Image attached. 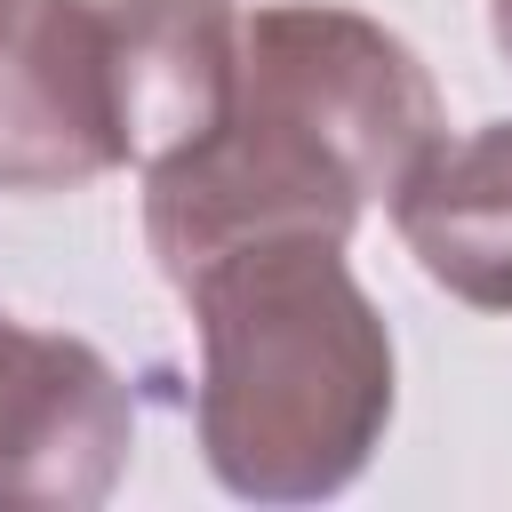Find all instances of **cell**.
<instances>
[{
	"label": "cell",
	"mask_w": 512,
	"mask_h": 512,
	"mask_svg": "<svg viewBox=\"0 0 512 512\" xmlns=\"http://www.w3.org/2000/svg\"><path fill=\"white\" fill-rule=\"evenodd\" d=\"M440 144V96L408 40L360 8L272 0L240 16V88L216 136L144 176V232L184 288L208 256L264 232L344 240Z\"/></svg>",
	"instance_id": "1"
},
{
	"label": "cell",
	"mask_w": 512,
	"mask_h": 512,
	"mask_svg": "<svg viewBox=\"0 0 512 512\" xmlns=\"http://www.w3.org/2000/svg\"><path fill=\"white\" fill-rule=\"evenodd\" d=\"M184 296L200 320L208 472L256 504L336 496L376 456L392 416V336L360 296L344 240H240L208 256Z\"/></svg>",
	"instance_id": "2"
},
{
	"label": "cell",
	"mask_w": 512,
	"mask_h": 512,
	"mask_svg": "<svg viewBox=\"0 0 512 512\" xmlns=\"http://www.w3.org/2000/svg\"><path fill=\"white\" fill-rule=\"evenodd\" d=\"M128 168L104 0H0V192Z\"/></svg>",
	"instance_id": "3"
},
{
	"label": "cell",
	"mask_w": 512,
	"mask_h": 512,
	"mask_svg": "<svg viewBox=\"0 0 512 512\" xmlns=\"http://www.w3.org/2000/svg\"><path fill=\"white\" fill-rule=\"evenodd\" d=\"M136 416L112 360L80 336L0 328V512H88L128 464Z\"/></svg>",
	"instance_id": "4"
},
{
	"label": "cell",
	"mask_w": 512,
	"mask_h": 512,
	"mask_svg": "<svg viewBox=\"0 0 512 512\" xmlns=\"http://www.w3.org/2000/svg\"><path fill=\"white\" fill-rule=\"evenodd\" d=\"M112 96L128 168H160L224 128L240 88V8L232 0H104Z\"/></svg>",
	"instance_id": "5"
},
{
	"label": "cell",
	"mask_w": 512,
	"mask_h": 512,
	"mask_svg": "<svg viewBox=\"0 0 512 512\" xmlns=\"http://www.w3.org/2000/svg\"><path fill=\"white\" fill-rule=\"evenodd\" d=\"M392 224L448 296L512 312V120L432 144V160L392 192Z\"/></svg>",
	"instance_id": "6"
},
{
	"label": "cell",
	"mask_w": 512,
	"mask_h": 512,
	"mask_svg": "<svg viewBox=\"0 0 512 512\" xmlns=\"http://www.w3.org/2000/svg\"><path fill=\"white\" fill-rule=\"evenodd\" d=\"M496 48L512 56V0H496Z\"/></svg>",
	"instance_id": "7"
},
{
	"label": "cell",
	"mask_w": 512,
	"mask_h": 512,
	"mask_svg": "<svg viewBox=\"0 0 512 512\" xmlns=\"http://www.w3.org/2000/svg\"><path fill=\"white\" fill-rule=\"evenodd\" d=\"M0 328H8V312H0Z\"/></svg>",
	"instance_id": "8"
}]
</instances>
